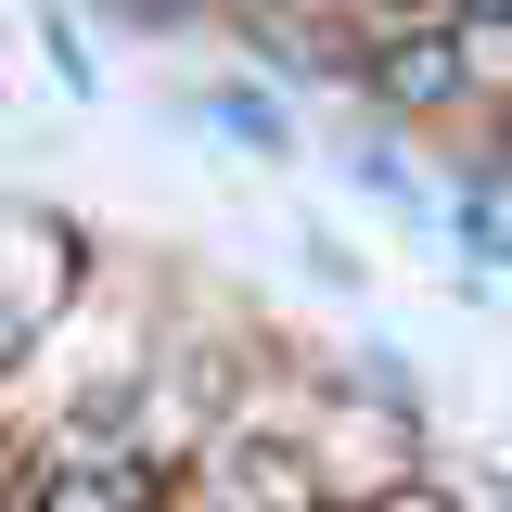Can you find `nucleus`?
Returning <instances> with one entry per match:
<instances>
[{
	"instance_id": "nucleus-1",
	"label": "nucleus",
	"mask_w": 512,
	"mask_h": 512,
	"mask_svg": "<svg viewBox=\"0 0 512 512\" xmlns=\"http://www.w3.org/2000/svg\"><path fill=\"white\" fill-rule=\"evenodd\" d=\"M0 512H180V461L154 436H128V423H64V436L13 474Z\"/></svg>"
},
{
	"instance_id": "nucleus-2",
	"label": "nucleus",
	"mask_w": 512,
	"mask_h": 512,
	"mask_svg": "<svg viewBox=\"0 0 512 512\" xmlns=\"http://www.w3.org/2000/svg\"><path fill=\"white\" fill-rule=\"evenodd\" d=\"M436 39L461 64V103H512V0H436Z\"/></svg>"
},
{
	"instance_id": "nucleus-3",
	"label": "nucleus",
	"mask_w": 512,
	"mask_h": 512,
	"mask_svg": "<svg viewBox=\"0 0 512 512\" xmlns=\"http://www.w3.org/2000/svg\"><path fill=\"white\" fill-rule=\"evenodd\" d=\"M359 512H448V500H436V487H372Z\"/></svg>"
}]
</instances>
